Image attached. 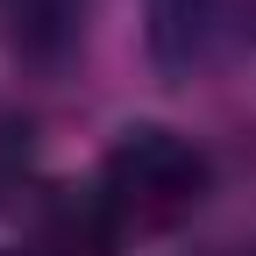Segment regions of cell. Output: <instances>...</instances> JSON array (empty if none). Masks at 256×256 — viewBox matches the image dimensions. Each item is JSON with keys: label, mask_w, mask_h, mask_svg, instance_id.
I'll list each match as a JSON object with an SVG mask.
<instances>
[{"label": "cell", "mask_w": 256, "mask_h": 256, "mask_svg": "<svg viewBox=\"0 0 256 256\" xmlns=\"http://www.w3.org/2000/svg\"><path fill=\"white\" fill-rule=\"evenodd\" d=\"M0 22H8V43L14 57L43 64H72L78 43H86V22H92V0H0Z\"/></svg>", "instance_id": "3"}, {"label": "cell", "mask_w": 256, "mask_h": 256, "mask_svg": "<svg viewBox=\"0 0 256 256\" xmlns=\"http://www.w3.org/2000/svg\"><path fill=\"white\" fill-rule=\"evenodd\" d=\"M86 200L100 206L114 242L178 235L214 200V150L200 136H185V128H171V121H128L100 150Z\"/></svg>", "instance_id": "1"}, {"label": "cell", "mask_w": 256, "mask_h": 256, "mask_svg": "<svg viewBox=\"0 0 256 256\" xmlns=\"http://www.w3.org/2000/svg\"><path fill=\"white\" fill-rule=\"evenodd\" d=\"M228 43V0H150V57L156 72L192 78Z\"/></svg>", "instance_id": "2"}]
</instances>
